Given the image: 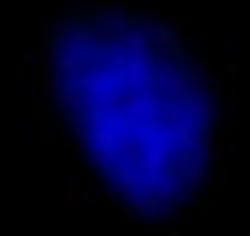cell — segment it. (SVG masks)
<instances>
[{"label": "cell", "mask_w": 250, "mask_h": 236, "mask_svg": "<svg viewBox=\"0 0 250 236\" xmlns=\"http://www.w3.org/2000/svg\"><path fill=\"white\" fill-rule=\"evenodd\" d=\"M33 116L93 199L125 222H176L227 157L232 102L190 33L134 0L65 9L37 51Z\"/></svg>", "instance_id": "6da1fadb"}]
</instances>
